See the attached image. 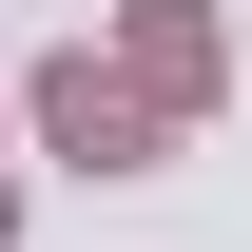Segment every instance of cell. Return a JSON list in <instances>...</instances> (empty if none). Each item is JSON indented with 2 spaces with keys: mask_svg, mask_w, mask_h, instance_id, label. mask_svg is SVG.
Wrapping results in <instances>:
<instances>
[{
  "mask_svg": "<svg viewBox=\"0 0 252 252\" xmlns=\"http://www.w3.org/2000/svg\"><path fill=\"white\" fill-rule=\"evenodd\" d=\"M39 136L117 175V156H156V97H136V78H97V59H59V78H39Z\"/></svg>",
  "mask_w": 252,
  "mask_h": 252,
  "instance_id": "obj_1",
  "label": "cell"
},
{
  "mask_svg": "<svg viewBox=\"0 0 252 252\" xmlns=\"http://www.w3.org/2000/svg\"><path fill=\"white\" fill-rule=\"evenodd\" d=\"M117 59H136V97H214V20H194V0H136Z\"/></svg>",
  "mask_w": 252,
  "mask_h": 252,
  "instance_id": "obj_2",
  "label": "cell"
}]
</instances>
